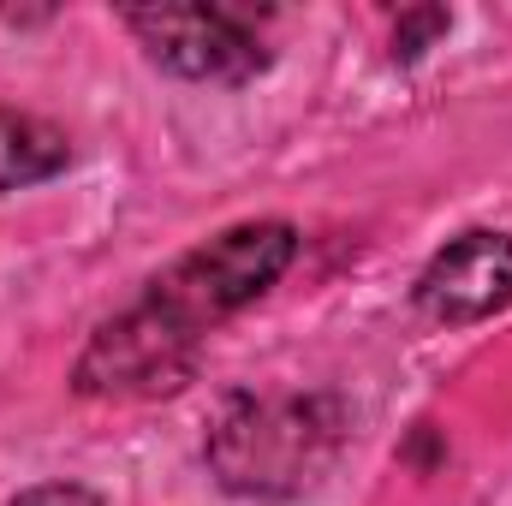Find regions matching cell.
<instances>
[{"label":"cell","mask_w":512,"mask_h":506,"mask_svg":"<svg viewBox=\"0 0 512 506\" xmlns=\"http://www.w3.org/2000/svg\"><path fill=\"white\" fill-rule=\"evenodd\" d=\"M346 417L322 393H239L209 429V471L251 501L304 495L340 453Z\"/></svg>","instance_id":"cell-1"},{"label":"cell","mask_w":512,"mask_h":506,"mask_svg":"<svg viewBox=\"0 0 512 506\" xmlns=\"http://www.w3.org/2000/svg\"><path fill=\"white\" fill-rule=\"evenodd\" d=\"M298 251V233L286 221H245V227H227L221 239H209L203 251L179 256L155 286H149V304L167 310L179 328L203 334L215 328L221 316L245 310L251 298H262L286 262Z\"/></svg>","instance_id":"cell-2"},{"label":"cell","mask_w":512,"mask_h":506,"mask_svg":"<svg viewBox=\"0 0 512 506\" xmlns=\"http://www.w3.org/2000/svg\"><path fill=\"white\" fill-rule=\"evenodd\" d=\"M197 340L191 328H179L167 310H155L149 298L126 310L120 322H108L90 352L78 358V393H108V399H149V393H173L197 370Z\"/></svg>","instance_id":"cell-3"},{"label":"cell","mask_w":512,"mask_h":506,"mask_svg":"<svg viewBox=\"0 0 512 506\" xmlns=\"http://www.w3.org/2000/svg\"><path fill=\"white\" fill-rule=\"evenodd\" d=\"M126 24L137 30V42L149 48V60L167 66L173 78L245 84L251 72H262L256 36L227 6H131Z\"/></svg>","instance_id":"cell-4"},{"label":"cell","mask_w":512,"mask_h":506,"mask_svg":"<svg viewBox=\"0 0 512 506\" xmlns=\"http://www.w3.org/2000/svg\"><path fill=\"white\" fill-rule=\"evenodd\" d=\"M512 298V239L459 233L417 280V304L435 322H483Z\"/></svg>","instance_id":"cell-5"},{"label":"cell","mask_w":512,"mask_h":506,"mask_svg":"<svg viewBox=\"0 0 512 506\" xmlns=\"http://www.w3.org/2000/svg\"><path fill=\"white\" fill-rule=\"evenodd\" d=\"M66 161H72V143L60 126H48L42 114H24V108H0V191L42 185Z\"/></svg>","instance_id":"cell-6"},{"label":"cell","mask_w":512,"mask_h":506,"mask_svg":"<svg viewBox=\"0 0 512 506\" xmlns=\"http://www.w3.org/2000/svg\"><path fill=\"white\" fill-rule=\"evenodd\" d=\"M447 30V6H411L399 12V30H393V60H417L435 36Z\"/></svg>","instance_id":"cell-7"},{"label":"cell","mask_w":512,"mask_h":506,"mask_svg":"<svg viewBox=\"0 0 512 506\" xmlns=\"http://www.w3.org/2000/svg\"><path fill=\"white\" fill-rule=\"evenodd\" d=\"M6 506H102L90 489H78V483H42V489H24L18 501Z\"/></svg>","instance_id":"cell-8"}]
</instances>
